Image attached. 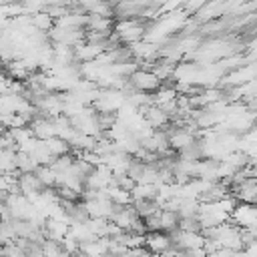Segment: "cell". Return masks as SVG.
<instances>
[{
    "instance_id": "cell-8",
    "label": "cell",
    "mask_w": 257,
    "mask_h": 257,
    "mask_svg": "<svg viewBox=\"0 0 257 257\" xmlns=\"http://www.w3.org/2000/svg\"><path fill=\"white\" fill-rule=\"evenodd\" d=\"M0 199H2V197H0ZM0 203H2V201H0Z\"/></svg>"
},
{
    "instance_id": "cell-4",
    "label": "cell",
    "mask_w": 257,
    "mask_h": 257,
    "mask_svg": "<svg viewBox=\"0 0 257 257\" xmlns=\"http://www.w3.org/2000/svg\"><path fill=\"white\" fill-rule=\"evenodd\" d=\"M6 70H8V74H10L12 80H22V78L28 76V68H26V64H24L22 58L8 62V64H6Z\"/></svg>"
},
{
    "instance_id": "cell-6",
    "label": "cell",
    "mask_w": 257,
    "mask_h": 257,
    "mask_svg": "<svg viewBox=\"0 0 257 257\" xmlns=\"http://www.w3.org/2000/svg\"><path fill=\"white\" fill-rule=\"evenodd\" d=\"M30 20H32V26L36 30H48V28H52V18L46 12H38V14L30 16Z\"/></svg>"
},
{
    "instance_id": "cell-2",
    "label": "cell",
    "mask_w": 257,
    "mask_h": 257,
    "mask_svg": "<svg viewBox=\"0 0 257 257\" xmlns=\"http://www.w3.org/2000/svg\"><path fill=\"white\" fill-rule=\"evenodd\" d=\"M32 135L38 139V141H48L54 137V122L48 120V118H36L32 122Z\"/></svg>"
},
{
    "instance_id": "cell-3",
    "label": "cell",
    "mask_w": 257,
    "mask_h": 257,
    "mask_svg": "<svg viewBox=\"0 0 257 257\" xmlns=\"http://www.w3.org/2000/svg\"><path fill=\"white\" fill-rule=\"evenodd\" d=\"M147 245H149V249L153 251V253H159V255H163L165 251H169V247H171V239L167 237V235H163V233H151L149 237H147Z\"/></svg>"
},
{
    "instance_id": "cell-7",
    "label": "cell",
    "mask_w": 257,
    "mask_h": 257,
    "mask_svg": "<svg viewBox=\"0 0 257 257\" xmlns=\"http://www.w3.org/2000/svg\"><path fill=\"white\" fill-rule=\"evenodd\" d=\"M2 249H4V243H2V241H0V253H2Z\"/></svg>"
},
{
    "instance_id": "cell-1",
    "label": "cell",
    "mask_w": 257,
    "mask_h": 257,
    "mask_svg": "<svg viewBox=\"0 0 257 257\" xmlns=\"http://www.w3.org/2000/svg\"><path fill=\"white\" fill-rule=\"evenodd\" d=\"M159 78L155 76V72H151V70H137V72H133V76H131V84L135 86V88H139L141 92H149V90H155V88H159Z\"/></svg>"
},
{
    "instance_id": "cell-5",
    "label": "cell",
    "mask_w": 257,
    "mask_h": 257,
    "mask_svg": "<svg viewBox=\"0 0 257 257\" xmlns=\"http://www.w3.org/2000/svg\"><path fill=\"white\" fill-rule=\"evenodd\" d=\"M46 147H48V151L58 159V157H64L66 155V151H68V143L66 141H62V139H58V137H52V139H48L46 141Z\"/></svg>"
}]
</instances>
